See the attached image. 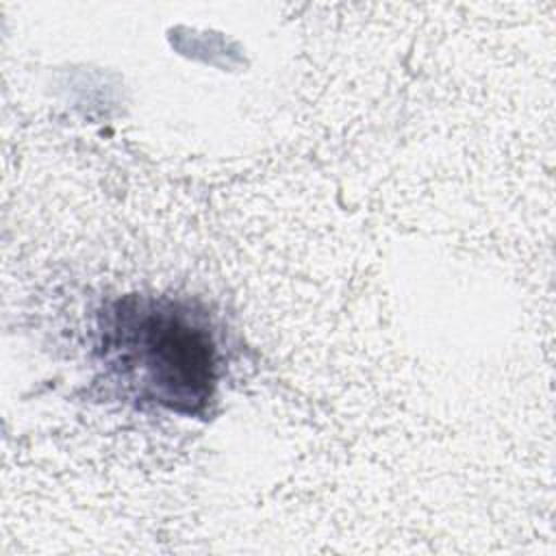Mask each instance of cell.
Returning a JSON list of instances; mask_svg holds the SVG:
<instances>
[{
    "label": "cell",
    "instance_id": "cell-1",
    "mask_svg": "<svg viewBox=\"0 0 556 556\" xmlns=\"http://www.w3.org/2000/svg\"><path fill=\"white\" fill-rule=\"evenodd\" d=\"M122 348H128L161 404L193 413L208 400L215 382V348L211 334L187 313L146 308L137 317L130 315Z\"/></svg>",
    "mask_w": 556,
    "mask_h": 556
}]
</instances>
